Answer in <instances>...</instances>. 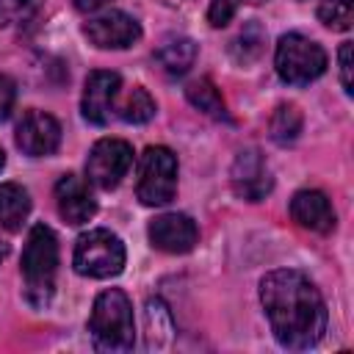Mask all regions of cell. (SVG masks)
I'll return each mask as SVG.
<instances>
[{"label":"cell","mask_w":354,"mask_h":354,"mask_svg":"<svg viewBox=\"0 0 354 354\" xmlns=\"http://www.w3.org/2000/svg\"><path fill=\"white\" fill-rule=\"evenodd\" d=\"M260 304L282 348H313L326 332V304L296 268H277L260 279Z\"/></svg>","instance_id":"obj_1"},{"label":"cell","mask_w":354,"mask_h":354,"mask_svg":"<svg viewBox=\"0 0 354 354\" xmlns=\"http://www.w3.org/2000/svg\"><path fill=\"white\" fill-rule=\"evenodd\" d=\"M88 332H91V340L100 351L122 354V351L133 348L136 324H133V304H130L124 290L108 288L94 299Z\"/></svg>","instance_id":"obj_2"},{"label":"cell","mask_w":354,"mask_h":354,"mask_svg":"<svg viewBox=\"0 0 354 354\" xmlns=\"http://www.w3.org/2000/svg\"><path fill=\"white\" fill-rule=\"evenodd\" d=\"M19 268L25 279V299L33 307H44L55 290V271H58V238L47 224L30 227Z\"/></svg>","instance_id":"obj_3"},{"label":"cell","mask_w":354,"mask_h":354,"mask_svg":"<svg viewBox=\"0 0 354 354\" xmlns=\"http://www.w3.org/2000/svg\"><path fill=\"white\" fill-rule=\"evenodd\" d=\"M274 66L288 86H307L326 72V53L318 41L301 33H285L277 41Z\"/></svg>","instance_id":"obj_4"},{"label":"cell","mask_w":354,"mask_h":354,"mask_svg":"<svg viewBox=\"0 0 354 354\" xmlns=\"http://www.w3.org/2000/svg\"><path fill=\"white\" fill-rule=\"evenodd\" d=\"M124 243L111 230H88L75 243V271L91 279H111L124 268Z\"/></svg>","instance_id":"obj_5"},{"label":"cell","mask_w":354,"mask_h":354,"mask_svg":"<svg viewBox=\"0 0 354 354\" xmlns=\"http://www.w3.org/2000/svg\"><path fill=\"white\" fill-rule=\"evenodd\" d=\"M136 194L144 205H169L177 194V158L169 147H147L138 163Z\"/></svg>","instance_id":"obj_6"},{"label":"cell","mask_w":354,"mask_h":354,"mask_svg":"<svg viewBox=\"0 0 354 354\" xmlns=\"http://www.w3.org/2000/svg\"><path fill=\"white\" fill-rule=\"evenodd\" d=\"M133 166V147L122 138H102L86 158V177L102 191H111Z\"/></svg>","instance_id":"obj_7"},{"label":"cell","mask_w":354,"mask_h":354,"mask_svg":"<svg viewBox=\"0 0 354 354\" xmlns=\"http://www.w3.org/2000/svg\"><path fill=\"white\" fill-rule=\"evenodd\" d=\"M83 33L100 50H124L141 39V25L119 8H108L97 17H91L83 25Z\"/></svg>","instance_id":"obj_8"},{"label":"cell","mask_w":354,"mask_h":354,"mask_svg":"<svg viewBox=\"0 0 354 354\" xmlns=\"http://www.w3.org/2000/svg\"><path fill=\"white\" fill-rule=\"evenodd\" d=\"M230 183H232V191L246 202H260L271 194L274 177H271V169H268L266 158L260 155V149L249 147L235 155L232 169H230Z\"/></svg>","instance_id":"obj_9"},{"label":"cell","mask_w":354,"mask_h":354,"mask_svg":"<svg viewBox=\"0 0 354 354\" xmlns=\"http://www.w3.org/2000/svg\"><path fill=\"white\" fill-rule=\"evenodd\" d=\"M119 88H122V77L116 72L94 69L83 86V100H80L83 119L97 127L108 124V119L116 108V100H119Z\"/></svg>","instance_id":"obj_10"},{"label":"cell","mask_w":354,"mask_h":354,"mask_svg":"<svg viewBox=\"0 0 354 354\" xmlns=\"http://www.w3.org/2000/svg\"><path fill=\"white\" fill-rule=\"evenodd\" d=\"M149 243L166 254H185L199 241V230L185 213H163L149 221Z\"/></svg>","instance_id":"obj_11"},{"label":"cell","mask_w":354,"mask_h":354,"mask_svg":"<svg viewBox=\"0 0 354 354\" xmlns=\"http://www.w3.org/2000/svg\"><path fill=\"white\" fill-rule=\"evenodd\" d=\"M61 144V124L44 111H28L17 124V147L30 158L53 155Z\"/></svg>","instance_id":"obj_12"},{"label":"cell","mask_w":354,"mask_h":354,"mask_svg":"<svg viewBox=\"0 0 354 354\" xmlns=\"http://www.w3.org/2000/svg\"><path fill=\"white\" fill-rule=\"evenodd\" d=\"M55 205H58V213L66 224L72 227H80L86 221L94 218L97 213V202L88 191V183L77 174H61L58 183H55Z\"/></svg>","instance_id":"obj_13"},{"label":"cell","mask_w":354,"mask_h":354,"mask_svg":"<svg viewBox=\"0 0 354 354\" xmlns=\"http://www.w3.org/2000/svg\"><path fill=\"white\" fill-rule=\"evenodd\" d=\"M290 216L299 227L310 230V232H332L335 230V210H332V202L324 191H315V188H304V191H296L293 199H290Z\"/></svg>","instance_id":"obj_14"},{"label":"cell","mask_w":354,"mask_h":354,"mask_svg":"<svg viewBox=\"0 0 354 354\" xmlns=\"http://www.w3.org/2000/svg\"><path fill=\"white\" fill-rule=\"evenodd\" d=\"M30 213V196L19 183L0 185V227L8 232H19Z\"/></svg>","instance_id":"obj_15"},{"label":"cell","mask_w":354,"mask_h":354,"mask_svg":"<svg viewBox=\"0 0 354 354\" xmlns=\"http://www.w3.org/2000/svg\"><path fill=\"white\" fill-rule=\"evenodd\" d=\"M155 61L163 66L166 75H185L194 61H196V44L188 36H174L166 39L158 50H155Z\"/></svg>","instance_id":"obj_16"},{"label":"cell","mask_w":354,"mask_h":354,"mask_svg":"<svg viewBox=\"0 0 354 354\" xmlns=\"http://www.w3.org/2000/svg\"><path fill=\"white\" fill-rule=\"evenodd\" d=\"M185 97H188V102H191L194 108H199L202 113H207V116H213V119H227V105H224L218 88H216L207 77H199V80L188 83Z\"/></svg>","instance_id":"obj_17"},{"label":"cell","mask_w":354,"mask_h":354,"mask_svg":"<svg viewBox=\"0 0 354 354\" xmlns=\"http://www.w3.org/2000/svg\"><path fill=\"white\" fill-rule=\"evenodd\" d=\"M116 116L122 119V122H127V124H144V122H149L152 116H155V100L149 97V91L147 88H141V86H136L116 108Z\"/></svg>","instance_id":"obj_18"},{"label":"cell","mask_w":354,"mask_h":354,"mask_svg":"<svg viewBox=\"0 0 354 354\" xmlns=\"http://www.w3.org/2000/svg\"><path fill=\"white\" fill-rule=\"evenodd\" d=\"M268 130H271V138H274L279 147L293 144V141L299 138V133H301V111H299L296 105H290V102H282V105L274 111Z\"/></svg>","instance_id":"obj_19"},{"label":"cell","mask_w":354,"mask_h":354,"mask_svg":"<svg viewBox=\"0 0 354 354\" xmlns=\"http://www.w3.org/2000/svg\"><path fill=\"white\" fill-rule=\"evenodd\" d=\"M318 19L332 30H348L354 22V0H324L318 6Z\"/></svg>","instance_id":"obj_20"},{"label":"cell","mask_w":354,"mask_h":354,"mask_svg":"<svg viewBox=\"0 0 354 354\" xmlns=\"http://www.w3.org/2000/svg\"><path fill=\"white\" fill-rule=\"evenodd\" d=\"M41 0H0V25H17L39 11Z\"/></svg>","instance_id":"obj_21"},{"label":"cell","mask_w":354,"mask_h":354,"mask_svg":"<svg viewBox=\"0 0 354 354\" xmlns=\"http://www.w3.org/2000/svg\"><path fill=\"white\" fill-rule=\"evenodd\" d=\"M241 0H210V8H207V22L213 28H224L232 17H235V8H238Z\"/></svg>","instance_id":"obj_22"},{"label":"cell","mask_w":354,"mask_h":354,"mask_svg":"<svg viewBox=\"0 0 354 354\" xmlns=\"http://www.w3.org/2000/svg\"><path fill=\"white\" fill-rule=\"evenodd\" d=\"M17 102V83L8 75H0V122H6Z\"/></svg>","instance_id":"obj_23"},{"label":"cell","mask_w":354,"mask_h":354,"mask_svg":"<svg viewBox=\"0 0 354 354\" xmlns=\"http://www.w3.org/2000/svg\"><path fill=\"white\" fill-rule=\"evenodd\" d=\"M337 61H340V83H343V91L351 94L354 83H351V41H343L340 50H337Z\"/></svg>","instance_id":"obj_24"},{"label":"cell","mask_w":354,"mask_h":354,"mask_svg":"<svg viewBox=\"0 0 354 354\" xmlns=\"http://www.w3.org/2000/svg\"><path fill=\"white\" fill-rule=\"evenodd\" d=\"M105 3H108V0H75V8L88 14V11H100Z\"/></svg>","instance_id":"obj_25"},{"label":"cell","mask_w":354,"mask_h":354,"mask_svg":"<svg viewBox=\"0 0 354 354\" xmlns=\"http://www.w3.org/2000/svg\"><path fill=\"white\" fill-rule=\"evenodd\" d=\"M6 166V155H3V149H0V169Z\"/></svg>","instance_id":"obj_26"},{"label":"cell","mask_w":354,"mask_h":354,"mask_svg":"<svg viewBox=\"0 0 354 354\" xmlns=\"http://www.w3.org/2000/svg\"><path fill=\"white\" fill-rule=\"evenodd\" d=\"M243 3H252V6H257V3H266V0H243Z\"/></svg>","instance_id":"obj_27"}]
</instances>
